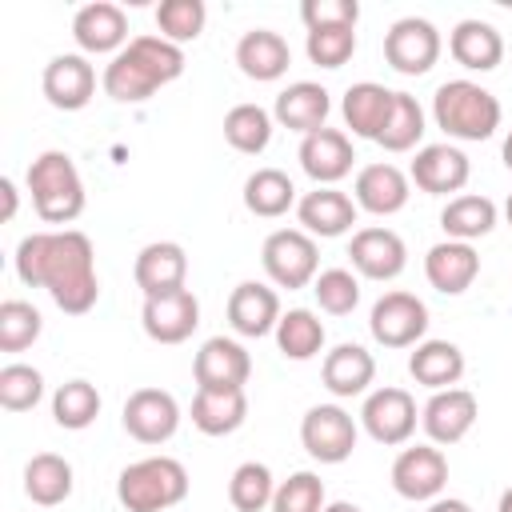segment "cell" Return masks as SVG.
<instances>
[{"label": "cell", "instance_id": "22", "mask_svg": "<svg viewBox=\"0 0 512 512\" xmlns=\"http://www.w3.org/2000/svg\"><path fill=\"white\" fill-rule=\"evenodd\" d=\"M356 216H360V208H356V200L348 196V192H340V188H316V192H304L300 200H296V220H300V228L316 240H332V236H344V232H352V224H356Z\"/></svg>", "mask_w": 512, "mask_h": 512}, {"label": "cell", "instance_id": "4", "mask_svg": "<svg viewBox=\"0 0 512 512\" xmlns=\"http://www.w3.org/2000/svg\"><path fill=\"white\" fill-rule=\"evenodd\" d=\"M28 192L32 208L44 224H72L84 212V180L68 152H40L28 164Z\"/></svg>", "mask_w": 512, "mask_h": 512}, {"label": "cell", "instance_id": "24", "mask_svg": "<svg viewBox=\"0 0 512 512\" xmlns=\"http://www.w3.org/2000/svg\"><path fill=\"white\" fill-rule=\"evenodd\" d=\"M132 276H136V288L144 296H164V292H176V288H188V256L176 240H152L136 252V264H132Z\"/></svg>", "mask_w": 512, "mask_h": 512}, {"label": "cell", "instance_id": "19", "mask_svg": "<svg viewBox=\"0 0 512 512\" xmlns=\"http://www.w3.org/2000/svg\"><path fill=\"white\" fill-rule=\"evenodd\" d=\"M72 40L80 44V52L88 56H116L128 44V16L120 4L108 0H92L84 8H76L72 16Z\"/></svg>", "mask_w": 512, "mask_h": 512}, {"label": "cell", "instance_id": "44", "mask_svg": "<svg viewBox=\"0 0 512 512\" xmlns=\"http://www.w3.org/2000/svg\"><path fill=\"white\" fill-rule=\"evenodd\" d=\"M44 396V376L32 364H4L0 368V408L8 412H28Z\"/></svg>", "mask_w": 512, "mask_h": 512}, {"label": "cell", "instance_id": "15", "mask_svg": "<svg viewBox=\"0 0 512 512\" xmlns=\"http://www.w3.org/2000/svg\"><path fill=\"white\" fill-rule=\"evenodd\" d=\"M476 416H480V404H476V396L468 388H440L420 408V424H424V432H428V440L436 448L460 444L472 432Z\"/></svg>", "mask_w": 512, "mask_h": 512}, {"label": "cell", "instance_id": "14", "mask_svg": "<svg viewBox=\"0 0 512 512\" xmlns=\"http://www.w3.org/2000/svg\"><path fill=\"white\" fill-rule=\"evenodd\" d=\"M40 88H44V100L60 112H80L92 96H96V68L88 64L84 52H60L44 64V76H40Z\"/></svg>", "mask_w": 512, "mask_h": 512}, {"label": "cell", "instance_id": "31", "mask_svg": "<svg viewBox=\"0 0 512 512\" xmlns=\"http://www.w3.org/2000/svg\"><path fill=\"white\" fill-rule=\"evenodd\" d=\"M392 96L396 92L384 88V84H376V80L352 84L344 92V100H340V112H344V124L352 128V136L376 140L380 128H384V120H388V112H392Z\"/></svg>", "mask_w": 512, "mask_h": 512}, {"label": "cell", "instance_id": "40", "mask_svg": "<svg viewBox=\"0 0 512 512\" xmlns=\"http://www.w3.org/2000/svg\"><path fill=\"white\" fill-rule=\"evenodd\" d=\"M96 416H100V392H96V384H88V380H68V384L56 388V396H52V420H56L60 428L80 432V428H88Z\"/></svg>", "mask_w": 512, "mask_h": 512}, {"label": "cell", "instance_id": "7", "mask_svg": "<svg viewBox=\"0 0 512 512\" xmlns=\"http://www.w3.org/2000/svg\"><path fill=\"white\" fill-rule=\"evenodd\" d=\"M368 332L380 348H416L428 332V304L412 292H384L372 304Z\"/></svg>", "mask_w": 512, "mask_h": 512}, {"label": "cell", "instance_id": "20", "mask_svg": "<svg viewBox=\"0 0 512 512\" xmlns=\"http://www.w3.org/2000/svg\"><path fill=\"white\" fill-rule=\"evenodd\" d=\"M472 176V164L468 156L456 148V144H424L408 168V180L428 192V196H448V192H460Z\"/></svg>", "mask_w": 512, "mask_h": 512}, {"label": "cell", "instance_id": "28", "mask_svg": "<svg viewBox=\"0 0 512 512\" xmlns=\"http://www.w3.org/2000/svg\"><path fill=\"white\" fill-rule=\"evenodd\" d=\"M320 380L336 400H352L364 396L368 384L376 380V360L364 344H336L332 352H324L320 364Z\"/></svg>", "mask_w": 512, "mask_h": 512}, {"label": "cell", "instance_id": "27", "mask_svg": "<svg viewBox=\"0 0 512 512\" xmlns=\"http://www.w3.org/2000/svg\"><path fill=\"white\" fill-rule=\"evenodd\" d=\"M236 64H240V72H244L248 80L272 84V80H280V76L288 72L292 48H288V40H284L280 32H272V28H248V32L236 40Z\"/></svg>", "mask_w": 512, "mask_h": 512}, {"label": "cell", "instance_id": "37", "mask_svg": "<svg viewBox=\"0 0 512 512\" xmlns=\"http://www.w3.org/2000/svg\"><path fill=\"white\" fill-rule=\"evenodd\" d=\"M420 140H424V108L416 104V96L396 92L392 96V112H388L376 144L384 152H412Z\"/></svg>", "mask_w": 512, "mask_h": 512}, {"label": "cell", "instance_id": "34", "mask_svg": "<svg viewBox=\"0 0 512 512\" xmlns=\"http://www.w3.org/2000/svg\"><path fill=\"white\" fill-rule=\"evenodd\" d=\"M496 204L488 196H476V192H464V196H452L444 208H440V228L448 240H480L496 228Z\"/></svg>", "mask_w": 512, "mask_h": 512}, {"label": "cell", "instance_id": "18", "mask_svg": "<svg viewBox=\"0 0 512 512\" xmlns=\"http://www.w3.org/2000/svg\"><path fill=\"white\" fill-rule=\"evenodd\" d=\"M348 260L364 280H396L408 268V248L392 228H360L352 232Z\"/></svg>", "mask_w": 512, "mask_h": 512}, {"label": "cell", "instance_id": "30", "mask_svg": "<svg viewBox=\"0 0 512 512\" xmlns=\"http://www.w3.org/2000/svg\"><path fill=\"white\" fill-rule=\"evenodd\" d=\"M248 420L244 388H196L192 396V424L204 436H232Z\"/></svg>", "mask_w": 512, "mask_h": 512}, {"label": "cell", "instance_id": "11", "mask_svg": "<svg viewBox=\"0 0 512 512\" xmlns=\"http://www.w3.org/2000/svg\"><path fill=\"white\" fill-rule=\"evenodd\" d=\"M124 432L136 440V444H164L176 436L180 428V404L172 392L164 388H136L128 400H124Z\"/></svg>", "mask_w": 512, "mask_h": 512}, {"label": "cell", "instance_id": "36", "mask_svg": "<svg viewBox=\"0 0 512 512\" xmlns=\"http://www.w3.org/2000/svg\"><path fill=\"white\" fill-rule=\"evenodd\" d=\"M276 348L288 356V360H312V356H320V348H324V324H320V316L316 312H308V308H288L284 316H280V324H276Z\"/></svg>", "mask_w": 512, "mask_h": 512}, {"label": "cell", "instance_id": "43", "mask_svg": "<svg viewBox=\"0 0 512 512\" xmlns=\"http://www.w3.org/2000/svg\"><path fill=\"white\" fill-rule=\"evenodd\" d=\"M204 20H208V8L204 0H164L156 8V28L164 40L172 44H188L204 32Z\"/></svg>", "mask_w": 512, "mask_h": 512}, {"label": "cell", "instance_id": "45", "mask_svg": "<svg viewBox=\"0 0 512 512\" xmlns=\"http://www.w3.org/2000/svg\"><path fill=\"white\" fill-rule=\"evenodd\" d=\"M324 480L316 472H292L288 480L276 484L272 512H324Z\"/></svg>", "mask_w": 512, "mask_h": 512}, {"label": "cell", "instance_id": "8", "mask_svg": "<svg viewBox=\"0 0 512 512\" xmlns=\"http://www.w3.org/2000/svg\"><path fill=\"white\" fill-rule=\"evenodd\" d=\"M356 420L340 404H316L300 420V444L320 464H344L356 452Z\"/></svg>", "mask_w": 512, "mask_h": 512}, {"label": "cell", "instance_id": "33", "mask_svg": "<svg viewBox=\"0 0 512 512\" xmlns=\"http://www.w3.org/2000/svg\"><path fill=\"white\" fill-rule=\"evenodd\" d=\"M24 496L40 508H56L72 496V464L56 452H36L24 464Z\"/></svg>", "mask_w": 512, "mask_h": 512}, {"label": "cell", "instance_id": "13", "mask_svg": "<svg viewBox=\"0 0 512 512\" xmlns=\"http://www.w3.org/2000/svg\"><path fill=\"white\" fill-rule=\"evenodd\" d=\"M140 324H144L148 340H156V344H184L200 328V300L192 296V288L144 296Z\"/></svg>", "mask_w": 512, "mask_h": 512}, {"label": "cell", "instance_id": "17", "mask_svg": "<svg viewBox=\"0 0 512 512\" xmlns=\"http://www.w3.org/2000/svg\"><path fill=\"white\" fill-rule=\"evenodd\" d=\"M300 168L308 180H316V188H336L348 172H352V140L340 132V128H320V132H308L300 140Z\"/></svg>", "mask_w": 512, "mask_h": 512}, {"label": "cell", "instance_id": "39", "mask_svg": "<svg viewBox=\"0 0 512 512\" xmlns=\"http://www.w3.org/2000/svg\"><path fill=\"white\" fill-rule=\"evenodd\" d=\"M272 496H276V480L272 468L260 460H244L228 480V500L236 512H264L272 508Z\"/></svg>", "mask_w": 512, "mask_h": 512}, {"label": "cell", "instance_id": "52", "mask_svg": "<svg viewBox=\"0 0 512 512\" xmlns=\"http://www.w3.org/2000/svg\"><path fill=\"white\" fill-rule=\"evenodd\" d=\"M504 164H508V172H512V132L504 136Z\"/></svg>", "mask_w": 512, "mask_h": 512}, {"label": "cell", "instance_id": "49", "mask_svg": "<svg viewBox=\"0 0 512 512\" xmlns=\"http://www.w3.org/2000/svg\"><path fill=\"white\" fill-rule=\"evenodd\" d=\"M0 196H4V212H0V220H4V224H8V220H12V216H16V184H12V180H8V176H4V180H0Z\"/></svg>", "mask_w": 512, "mask_h": 512}, {"label": "cell", "instance_id": "25", "mask_svg": "<svg viewBox=\"0 0 512 512\" xmlns=\"http://www.w3.org/2000/svg\"><path fill=\"white\" fill-rule=\"evenodd\" d=\"M424 276H428V284L436 292L460 296L480 276V252L472 244H464V240H440L424 256Z\"/></svg>", "mask_w": 512, "mask_h": 512}, {"label": "cell", "instance_id": "42", "mask_svg": "<svg viewBox=\"0 0 512 512\" xmlns=\"http://www.w3.org/2000/svg\"><path fill=\"white\" fill-rule=\"evenodd\" d=\"M44 320L40 308L28 300H4L0 304V352H24L28 344H36Z\"/></svg>", "mask_w": 512, "mask_h": 512}, {"label": "cell", "instance_id": "50", "mask_svg": "<svg viewBox=\"0 0 512 512\" xmlns=\"http://www.w3.org/2000/svg\"><path fill=\"white\" fill-rule=\"evenodd\" d=\"M324 512H360V504H352V500H332V504H324Z\"/></svg>", "mask_w": 512, "mask_h": 512}, {"label": "cell", "instance_id": "2", "mask_svg": "<svg viewBox=\"0 0 512 512\" xmlns=\"http://www.w3.org/2000/svg\"><path fill=\"white\" fill-rule=\"evenodd\" d=\"M180 72H184V48L164 40L160 32H148V36H132L108 60L100 84L116 104H144L164 84L180 80Z\"/></svg>", "mask_w": 512, "mask_h": 512}, {"label": "cell", "instance_id": "9", "mask_svg": "<svg viewBox=\"0 0 512 512\" xmlns=\"http://www.w3.org/2000/svg\"><path fill=\"white\" fill-rule=\"evenodd\" d=\"M440 48H444V40H440L436 24L424 16H400L384 32V60L400 76H424L440 60Z\"/></svg>", "mask_w": 512, "mask_h": 512}, {"label": "cell", "instance_id": "46", "mask_svg": "<svg viewBox=\"0 0 512 512\" xmlns=\"http://www.w3.org/2000/svg\"><path fill=\"white\" fill-rule=\"evenodd\" d=\"M304 52L320 68H344L356 52V28H312Z\"/></svg>", "mask_w": 512, "mask_h": 512}, {"label": "cell", "instance_id": "29", "mask_svg": "<svg viewBox=\"0 0 512 512\" xmlns=\"http://www.w3.org/2000/svg\"><path fill=\"white\" fill-rule=\"evenodd\" d=\"M448 52L468 72H492L504 60V36L496 24L468 16L448 32Z\"/></svg>", "mask_w": 512, "mask_h": 512}, {"label": "cell", "instance_id": "53", "mask_svg": "<svg viewBox=\"0 0 512 512\" xmlns=\"http://www.w3.org/2000/svg\"><path fill=\"white\" fill-rule=\"evenodd\" d=\"M504 216H508V224H512V192H508V204H504Z\"/></svg>", "mask_w": 512, "mask_h": 512}, {"label": "cell", "instance_id": "10", "mask_svg": "<svg viewBox=\"0 0 512 512\" xmlns=\"http://www.w3.org/2000/svg\"><path fill=\"white\" fill-rule=\"evenodd\" d=\"M416 420H420L416 400H412V392H404V388H392V384H388V388H376V392L364 396L360 424H364V432H368L376 444H384V448L408 444L412 432H416Z\"/></svg>", "mask_w": 512, "mask_h": 512}, {"label": "cell", "instance_id": "23", "mask_svg": "<svg viewBox=\"0 0 512 512\" xmlns=\"http://www.w3.org/2000/svg\"><path fill=\"white\" fill-rule=\"evenodd\" d=\"M280 296L276 288L260 284V280H244L232 288L228 296V324L236 336H248V340H260L268 332H276L280 324Z\"/></svg>", "mask_w": 512, "mask_h": 512}, {"label": "cell", "instance_id": "47", "mask_svg": "<svg viewBox=\"0 0 512 512\" xmlns=\"http://www.w3.org/2000/svg\"><path fill=\"white\" fill-rule=\"evenodd\" d=\"M300 20H304L308 32L312 28H356L360 4L356 0H304Z\"/></svg>", "mask_w": 512, "mask_h": 512}, {"label": "cell", "instance_id": "35", "mask_svg": "<svg viewBox=\"0 0 512 512\" xmlns=\"http://www.w3.org/2000/svg\"><path fill=\"white\" fill-rule=\"evenodd\" d=\"M244 208L260 220H276L288 208H296V184L280 168H256L244 180Z\"/></svg>", "mask_w": 512, "mask_h": 512}, {"label": "cell", "instance_id": "16", "mask_svg": "<svg viewBox=\"0 0 512 512\" xmlns=\"http://www.w3.org/2000/svg\"><path fill=\"white\" fill-rule=\"evenodd\" d=\"M196 388H244L252 376V356L232 336H208L192 360Z\"/></svg>", "mask_w": 512, "mask_h": 512}, {"label": "cell", "instance_id": "32", "mask_svg": "<svg viewBox=\"0 0 512 512\" xmlns=\"http://www.w3.org/2000/svg\"><path fill=\"white\" fill-rule=\"evenodd\" d=\"M408 372L416 384L440 392V388H456L464 376V352L452 340H420L416 352L408 356Z\"/></svg>", "mask_w": 512, "mask_h": 512}, {"label": "cell", "instance_id": "1", "mask_svg": "<svg viewBox=\"0 0 512 512\" xmlns=\"http://www.w3.org/2000/svg\"><path fill=\"white\" fill-rule=\"evenodd\" d=\"M16 276L28 288H44L60 312L84 316L100 300L96 252L80 228L32 232L16 244Z\"/></svg>", "mask_w": 512, "mask_h": 512}, {"label": "cell", "instance_id": "21", "mask_svg": "<svg viewBox=\"0 0 512 512\" xmlns=\"http://www.w3.org/2000/svg\"><path fill=\"white\" fill-rule=\"evenodd\" d=\"M412 196V180L408 172H400L396 164L388 160H376V164H364L356 172V184H352V200L356 208L372 212V216H396Z\"/></svg>", "mask_w": 512, "mask_h": 512}, {"label": "cell", "instance_id": "12", "mask_svg": "<svg viewBox=\"0 0 512 512\" xmlns=\"http://www.w3.org/2000/svg\"><path fill=\"white\" fill-rule=\"evenodd\" d=\"M448 484V456L436 444H412L392 460V488L404 500H436Z\"/></svg>", "mask_w": 512, "mask_h": 512}, {"label": "cell", "instance_id": "3", "mask_svg": "<svg viewBox=\"0 0 512 512\" xmlns=\"http://www.w3.org/2000/svg\"><path fill=\"white\" fill-rule=\"evenodd\" d=\"M500 116V100L476 80H444L432 96V120L448 140H488Z\"/></svg>", "mask_w": 512, "mask_h": 512}, {"label": "cell", "instance_id": "38", "mask_svg": "<svg viewBox=\"0 0 512 512\" xmlns=\"http://www.w3.org/2000/svg\"><path fill=\"white\" fill-rule=\"evenodd\" d=\"M224 140L244 152V156H260L272 140V112L260 104H236L224 116Z\"/></svg>", "mask_w": 512, "mask_h": 512}, {"label": "cell", "instance_id": "26", "mask_svg": "<svg viewBox=\"0 0 512 512\" xmlns=\"http://www.w3.org/2000/svg\"><path fill=\"white\" fill-rule=\"evenodd\" d=\"M328 112H332L328 88L316 84V80H296V84H288V88L276 96L272 120H276L280 128H288V132L308 136V132H320V128H324Z\"/></svg>", "mask_w": 512, "mask_h": 512}, {"label": "cell", "instance_id": "6", "mask_svg": "<svg viewBox=\"0 0 512 512\" xmlns=\"http://www.w3.org/2000/svg\"><path fill=\"white\" fill-rule=\"evenodd\" d=\"M260 264L276 288H308L320 276V248L304 228H276L260 248Z\"/></svg>", "mask_w": 512, "mask_h": 512}, {"label": "cell", "instance_id": "48", "mask_svg": "<svg viewBox=\"0 0 512 512\" xmlns=\"http://www.w3.org/2000/svg\"><path fill=\"white\" fill-rule=\"evenodd\" d=\"M424 512H472V504H468V500H460V496H436Z\"/></svg>", "mask_w": 512, "mask_h": 512}, {"label": "cell", "instance_id": "51", "mask_svg": "<svg viewBox=\"0 0 512 512\" xmlns=\"http://www.w3.org/2000/svg\"><path fill=\"white\" fill-rule=\"evenodd\" d=\"M496 512H512V488H504V492H500V504H496Z\"/></svg>", "mask_w": 512, "mask_h": 512}, {"label": "cell", "instance_id": "5", "mask_svg": "<svg viewBox=\"0 0 512 512\" xmlns=\"http://www.w3.org/2000/svg\"><path fill=\"white\" fill-rule=\"evenodd\" d=\"M116 496L128 512H168L188 496V468L176 456H144L116 476Z\"/></svg>", "mask_w": 512, "mask_h": 512}, {"label": "cell", "instance_id": "41", "mask_svg": "<svg viewBox=\"0 0 512 512\" xmlns=\"http://www.w3.org/2000/svg\"><path fill=\"white\" fill-rule=\"evenodd\" d=\"M312 292H316V304L328 316H348L360 304V276L352 268H324L312 280Z\"/></svg>", "mask_w": 512, "mask_h": 512}]
</instances>
